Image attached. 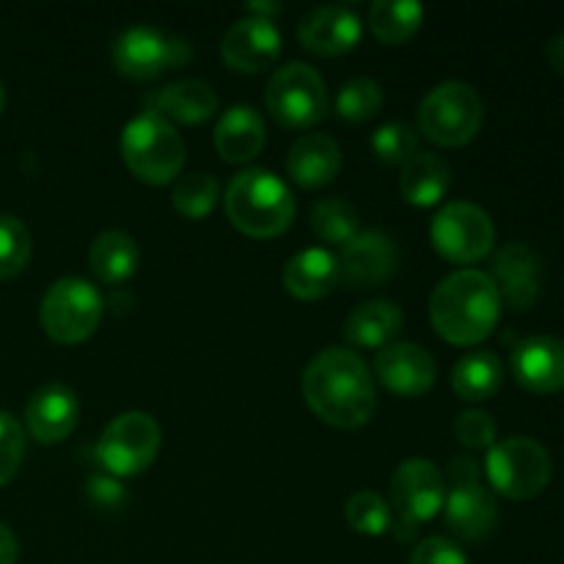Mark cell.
<instances>
[{
	"label": "cell",
	"mask_w": 564,
	"mask_h": 564,
	"mask_svg": "<svg viewBox=\"0 0 564 564\" xmlns=\"http://www.w3.org/2000/svg\"><path fill=\"white\" fill-rule=\"evenodd\" d=\"M301 386L306 405L330 427H364L378 405L372 372L358 352L345 347L317 352L308 361Z\"/></svg>",
	"instance_id": "1"
},
{
	"label": "cell",
	"mask_w": 564,
	"mask_h": 564,
	"mask_svg": "<svg viewBox=\"0 0 564 564\" xmlns=\"http://www.w3.org/2000/svg\"><path fill=\"white\" fill-rule=\"evenodd\" d=\"M499 317V290L482 270H457L430 295V323L449 345H479L494 334Z\"/></svg>",
	"instance_id": "2"
},
{
	"label": "cell",
	"mask_w": 564,
	"mask_h": 564,
	"mask_svg": "<svg viewBox=\"0 0 564 564\" xmlns=\"http://www.w3.org/2000/svg\"><path fill=\"white\" fill-rule=\"evenodd\" d=\"M226 215L231 226L257 240L284 235L295 220V196L290 185L268 169H246L229 182Z\"/></svg>",
	"instance_id": "3"
},
{
	"label": "cell",
	"mask_w": 564,
	"mask_h": 564,
	"mask_svg": "<svg viewBox=\"0 0 564 564\" xmlns=\"http://www.w3.org/2000/svg\"><path fill=\"white\" fill-rule=\"evenodd\" d=\"M121 160L147 185H169L180 180L185 165V143L171 121L143 110L121 130Z\"/></svg>",
	"instance_id": "4"
},
{
	"label": "cell",
	"mask_w": 564,
	"mask_h": 564,
	"mask_svg": "<svg viewBox=\"0 0 564 564\" xmlns=\"http://www.w3.org/2000/svg\"><path fill=\"white\" fill-rule=\"evenodd\" d=\"M485 474L496 494L512 501H529L549 488L554 466L549 449L540 441L529 435H510L488 449Z\"/></svg>",
	"instance_id": "5"
},
{
	"label": "cell",
	"mask_w": 564,
	"mask_h": 564,
	"mask_svg": "<svg viewBox=\"0 0 564 564\" xmlns=\"http://www.w3.org/2000/svg\"><path fill=\"white\" fill-rule=\"evenodd\" d=\"M482 119V97L463 80L441 83L419 105V130L438 147H466L477 138Z\"/></svg>",
	"instance_id": "6"
},
{
	"label": "cell",
	"mask_w": 564,
	"mask_h": 564,
	"mask_svg": "<svg viewBox=\"0 0 564 564\" xmlns=\"http://www.w3.org/2000/svg\"><path fill=\"white\" fill-rule=\"evenodd\" d=\"M105 306L94 284L83 279H61L47 286L39 308L44 334L58 345H80L97 330Z\"/></svg>",
	"instance_id": "7"
},
{
	"label": "cell",
	"mask_w": 564,
	"mask_h": 564,
	"mask_svg": "<svg viewBox=\"0 0 564 564\" xmlns=\"http://www.w3.org/2000/svg\"><path fill=\"white\" fill-rule=\"evenodd\" d=\"M446 523L463 540H485L494 534L499 521V507L494 494L482 485L477 460L455 457L449 463V488H446Z\"/></svg>",
	"instance_id": "8"
},
{
	"label": "cell",
	"mask_w": 564,
	"mask_h": 564,
	"mask_svg": "<svg viewBox=\"0 0 564 564\" xmlns=\"http://www.w3.org/2000/svg\"><path fill=\"white\" fill-rule=\"evenodd\" d=\"M446 505V482L441 468L427 457H411L400 463L391 477V516L402 538L433 521Z\"/></svg>",
	"instance_id": "9"
},
{
	"label": "cell",
	"mask_w": 564,
	"mask_h": 564,
	"mask_svg": "<svg viewBox=\"0 0 564 564\" xmlns=\"http://www.w3.org/2000/svg\"><path fill=\"white\" fill-rule=\"evenodd\" d=\"M270 116L279 124L303 130L314 127L328 113V88L319 72L308 64H286L270 77L264 91Z\"/></svg>",
	"instance_id": "10"
},
{
	"label": "cell",
	"mask_w": 564,
	"mask_h": 564,
	"mask_svg": "<svg viewBox=\"0 0 564 564\" xmlns=\"http://www.w3.org/2000/svg\"><path fill=\"white\" fill-rule=\"evenodd\" d=\"M430 240L446 262L474 264L490 253L496 242V229L490 215L479 204L449 202L433 218Z\"/></svg>",
	"instance_id": "11"
},
{
	"label": "cell",
	"mask_w": 564,
	"mask_h": 564,
	"mask_svg": "<svg viewBox=\"0 0 564 564\" xmlns=\"http://www.w3.org/2000/svg\"><path fill=\"white\" fill-rule=\"evenodd\" d=\"M160 452V427L149 413L130 411L105 427L97 444L99 463L116 477H135L147 471Z\"/></svg>",
	"instance_id": "12"
},
{
	"label": "cell",
	"mask_w": 564,
	"mask_h": 564,
	"mask_svg": "<svg viewBox=\"0 0 564 564\" xmlns=\"http://www.w3.org/2000/svg\"><path fill=\"white\" fill-rule=\"evenodd\" d=\"M193 58L185 39L165 36L152 25H132L116 39L113 64L130 80H152L165 69H180Z\"/></svg>",
	"instance_id": "13"
},
{
	"label": "cell",
	"mask_w": 564,
	"mask_h": 564,
	"mask_svg": "<svg viewBox=\"0 0 564 564\" xmlns=\"http://www.w3.org/2000/svg\"><path fill=\"white\" fill-rule=\"evenodd\" d=\"M339 259V281L350 290H372L386 284L400 268V251L383 231H358Z\"/></svg>",
	"instance_id": "14"
},
{
	"label": "cell",
	"mask_w": 564,
	"mask_h": 564,
	"mask_svg": "<svg viewBox=\"0 0 564 564\" xmlns=\"http://www.w3.org/2000/svg\"><path fill=\"white\" fill-rule=\"evenodd\" d=\"M281 44H284V39H281L279 25L268 17L251 14L237 20L226 31L220 55H224L229 69L257 75V72L270 69L279 61Z\"/></svg>",
	"instance_id": "15"
},
{
	"label": "cell",
	"mask_w": 564,
	"mask_h": 564,
	"mask_svg": "<svg viewBox=\"0 0 564 564\" xmlns=\"http://www.w3.org/2000/svg\"><path fill=\"white\" fill-rule=\"evenodd\" d=\"M375 375L389 391L400 397L427 394L438 378V364L413 341H391L375 356Z\"/></svg>",
	"instance_id": "16"
},
{
	"label": "cell",
	"mask_w": 564,
	"mask_h": 564,
	"mask_svg": "<svg viewBox=\"0 0 564 564\" xmlns=\"http://www.w3.org/2000/svg\"><path fill=\"white\" fill-rule=\"evenodd\" d=\"M512 375L532 394L564 391V341L549 334L527 336L512 350Z\"/></svg>",
	"instance_id": "17"
},
{
	"label": "cell",
	"mask_w": 564,
	"mask_h": 564,
	"mask_svg": "<svg viewBox=\"0 0 564 564\" xmlns=\"http://www.w3.org/2000/svg\"><path fill=\"white\" fill-rule=\"evenodd\" d=\"M364 36L358 14L347 6H317L297 25V39L314 55L350 53Z\"/></svg>",
	"instance_id": "18"
},
{
	"label": "cell",
	"mask_w": 564,
	"mask_h": 564,
	"mask_svg": "<svg viewBox=\"0 0 564 564\" xmlns=\"http://www.w3.org/2000/svg\"><path fill=\"white\" fill-rule=\"evenodd\" d=\"M80 402L64 383H47L33 391L25 405V427L39 444H58L77 427Z\"/></svg>",
	"instance_id": "19"
},
{
	"label": "cell",
	"mask_w": 564,
	"mask_h": 564,
	"mask_svg": "<svg viewBox=\"0 0 564 564\" xmlns=\"http://www.w3.org/2000/svg\"><path fill=\"white\" fill-rule=\"evenodd\" d=\"M540 257L527 242H510L494 259V284L501 303L516 312H527L540 297Z\"/></svg>",
	"instance_id": "20"
},
{
	"label": "cell",
	"mask_w": 564,
	"mask_h": 564,
	"mask_svg": "<svg viewBox=\"0 0 564 564\" xmlns=\"http://www.w3.org/2000/svg\"><path fill=\"white\" fill-rule=\"evenodd\" d=\"M286 171L306 191L330 185L341 171L339 143L330 135H323V132L297 138L295 147L290 149V158H286Z\"/></svg>",
	"instance_id": "21"
},
{
	"label": "cell",
	"mask_w": 564,
	"mask_h": 564,
	"mask_svg": "<svg viewBox=\"0 0 564 564\" xmlns=\"http://www.w3.org/2000/svg\"><path fill=\"white\" fill-rule=\"evenodd\" d=\"M215 149L226 163H248L264 147V121L251 105H231L215 124Z\"/></svg>",
	"instance_id": "22"
},
{
	"label": "cell",
	"mask_w": 564,
	"mask_h": 564,
	"mask_svg": "<svg viewBox=\"0 0 564 564\" xmlns=\"http://www.w3.org/2000/svg\"><path fill=\"white\" fill-rule=\"evenodd\" d=\"M339 284V259L325 248L297 251L284 268V286L297 301H319Z\"/></svg>",
	"instance_id": "23"
},
{
	"label": "cell",
	"mask_w": 564,
	"mask_h": 564,
	"mask_svg": "<svg viewBox=\"0 0 564 564\" xmlns=\"http://www.w3.org/2000/svg\"><path fill=\"white\" fill-rule=\"evenodd\" d=\"M402 308L391 301H367L345 319V339L364 350H383L400 336Z\"/></svg>",
	"instance_id": "24"
},
{
	"label": "cell",
	"mask_w": 564,
	"mask_h": 564,
	"mask_svg": "<svg viewBox=\"0 0 564 564\" xmlns=\"http://www.w3.org/2000/svg\"><path fill=\"white\" fill-rule=\"evenodd\" d=\"M218 110V94L204 80H176L152 97V113L180 124H202Z\"/></svg>",
	"instance_id": "25"
},
{
	"label": "cell",
	"mask_w": 564,
	"mask_h": 564,
	"mask_svg": "<svg viewBox=\"0 0 564 564\" xmlns=\"http://www.w3.org/2000/svg\"><path fill=\"white\" fill-rule=\"evenodd\" d=\"M452 185V169L433 152H416L400 174L402 198L413 207H435L444 202Z\"/></svg>",
	"instance_id": "26"
},
{
	"label": "cell",
	"mask_w": 564,
	"mask_h": 564,
	"mask_svg": "<svg viewBox=\"0 0 564 564\" xmlns=\"http://www.w3.org/2000/svg\"><path fill=\"white\" fill-rule=\"evenodd\" d=\"M88 264L102 284L119 286L135 275L141 251L124 231H102L88 248Z\"/></svg>",
	"instance_id": "27"
},
{
	"label": "cell",
	"mask_w": 564,
	"mask_h": 564,
	"mask_svg": "<svg viewBox=\"0 0 564 564\" xmlns=\"http://www.w3.org/2000/svg\"><path fill=\"white\" fill-rule=\"evenodd\" d=\"M505 383L501 358L490 350H477L463 356L452 369V389L466 402H485L499 394Z\"/></svg>",
	"instance_id": "28"
},
{
	"label": "cell",
	"mask_w": 564,
	"mask_h": 564,
	"mask_svg": "<svg viewBox=\"0 0 564 564\" xmlns=\"http://www.w3.org/2000/svg\"><path fill=\"white\" fill-rule=\"evenodd\" d=\"M424 6L416 0H375L369 28L386 44H405L422 28Z\"/></svg>",
	"instance_id": "29"
},
{
	"label": "cell",
	"mask_w": 564,
	"mask_h": 564,
	"mask_svg": "<svg viewBox=\"0 0 564 564\" xmlns=\"http://www.w3.org/2000/svg\"><path fill=\"white\" fill-rule=\"evenodd\" d=\"M358 218L356 207L345 198H323L314 204L312 209V229L323 242H334V246H347L352 237H358Z\"/></svg>",
	"instance_id": "30"
},
{
	"label": "cell",
	"mask_w": 564,
	"mask_h": 564,
	"mask_svg": "<svg viewBox=\"0 0 564 564\" xmlns=\"http://www.w3.org/2000/svg\"><path fill=\"white\" fill-rule=\"evenodd\" d=\"M218 193V180L213 174H207V171H196V174H187L176 180L174 191H171V204H174V209L182 218L202 220L215 209Z\"/></svg>",
	"instance_id": "31"
},
{
	"label": "cell",
	"mask_w": 564,
	"mask_h": 564,
	"mask_svg": "<svg viewBox=\"0 0 564 564\" xmlns=\"http://www.w3.org/2000/svg\"><path fill=\"white\" fill-rule=\"evenodd\" d=\"M345 518L352 527V532L367 534V538H380V534H386L394 527L389 501L375 494V490H358V494H352L345 505Z\"/></svg>",
	"instance_id": "32"
},
{
	"label": "cell",
	"mask_w": 564,
	"mask_h": 564,
	"mask_svg": "<svg viewBox=\"0 0 564 564\" xmlns=\"http://www.w3.org/2000/svg\"><path fill=\"white\" fill-rule=\"evenodd\" d=\"M383 108V88L372 77H356L339 88L336 97V113L345 121H369Z\"/></svg>",
	"instance_id": "33"
},
{
	"label": "cell",
	"mask_w": 564,
	"mask_h": 564,
	"mask_svg": "<svg viewBox=\"0 0 564 564\" xmlns=\"http://www.w3.org/2000/svg\"><path fill=\"white\" fill-rule=\"evenodd\" d=\"M31 231L14 215H0V279H14L31 262Z\"/></svg>",
	"instance_id": "34"
},
{
	"label": "cell",
	"mask_w": 564,
	"mask_h": 564,
	"mask_svg": "<svg viewBox=\"0 0 564 564\" xmlns=\"http://www.w3.org/2000/svg\"><path fill=\"white\" fill-rule=\"evenodd\" d=\"M372 149L383 163L405 165L408 160L419 152V135L411 124H405V121H389V124L375 130Z\"/></svg>",
	"instance_id": "35"
},
{
	"label": "cell",
	"mask_w": 564,
	"mask_h": 564,
	"mask_svg": "<svg viewBox=\"0 0 564 564\" xmlns=\"http://www.w3.org/2000/svg\"><path fill=\"white\" fill-rule=\"evenodd\" d=\"M25 430L11 413L0 411V488L17 477L25 457Z\"/></svg>",
	"instance_id": "36"
},
{
	"label": "cell",
	"mask_w": 564,
	"mask_h": 564,
	"mask_svg": "<svg viewBox=\"0 0 564 564\" xmlns=\"http://www.w3.org/2000/svg\"><path fill=\"white\" fill-rule=\"evenodd\" d=\"M455 438L468 449H490L496 444V422L485 411H466L455 419Z\"/></svg>",
	"instance_id": "37"
},
{
	"label": "cell",
	"mask_w": 564,
	"mask_h": 564,
	"mask_svg": "<svg viewBox=\"0 0 564 564\" xmlns=\"http://www.w3.org/2000/svg\"><path fill=\"white\" fill-rule=\"evenodd\" d=\"M411 564H468L457 543L446 538H427L411 554Z\"/></svg>",
	"instance_id": "38"
},
{
	"label": "cell",
	"mask_w": 564,
	"mask_h": 564,
	"mask_svg": "<svg viewBox=\"0 0 564 564\" xmlns=\"http://www.w3.org/2000/svg\"><path fill=\"white\" fill-rule=\"evenodd\" d=\"M17 560H20V543L14 532L0 521V564H17Z\"/></svg>",
	"instance_id": "39"
},
{
	"label": "cell",
	"mask_w": 564,
	"mask_h": 564,
	"mask_svg": "<svg viewBox=\"0 0 564 564\" xmlns=\"http://www.w3.org/2000/svg\"><path fill=\"white\" fill-rule=\"evenodd\" d=\"M545 55H549V64L554 66L560 75H564V33L551 39L549 47H545Z\"/></svg>",
	"instance_id": "40"
},
{
	"label": "cell",
	"mask_w": 564,
	"mask_h": 564,
	"mask_svg": "<svg viewBox=\"0 0 564 564\" xmlns=\"http://www.w3.org/2000/svg\"><path fill=\"white\" fill-rule=\"evenodd\" d=\"M3 105H6V88L3 83H0V110H3Z\"/></svg>",
	"instance_id": "41"
}]
</instances>
